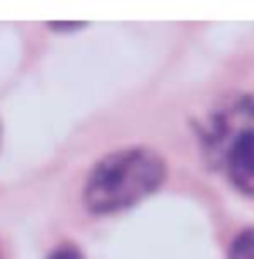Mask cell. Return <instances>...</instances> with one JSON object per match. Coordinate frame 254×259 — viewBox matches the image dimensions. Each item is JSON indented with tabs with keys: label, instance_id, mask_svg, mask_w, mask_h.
<instances>
[{
	"label": "cell",
	"instance_id": "6",
	"mask_svg": "<svg viewBox=\"0 0 254 259\" xmlns=\"http://www.w3.org/2000/svg\"><path fill=\"white\" fill-rule=\"evenodd\" d=\"M0 259H3V257H0Z\"/></svg>",
	"mask_w": 254,
	"mask_h": 259
},
{
	"label": "cell",
	"instance_id": "3",
	"mask_svg": "<svg viewBox=\"0 0 254 259\" xmlns=\"http://www.w3.org/2000/svg\"><path fill=\"white\" fill-rule=\"evenodd\" d=\"M227 259H254V228H245L232 239Z\"/></svg>",
	"mask_w": 254,
	"mask_h": 259
},
{
	"label": "cell",
	"instance_id": "1",
	"mask_svg": "<svg viewBox=\"0 0 254 259\" xmlns=\"http://www.w3.org/2000/svg\"><path fill=\"white\" fill-rule=\"evenodd\" d=\"M202 157L220 170L229 187L254 198V96L236 94L197 121Z\"/></svg>",
	"mask_w": 254,
	"mask_h": 259
},
{
	"label": "cell",
	"instance_id": "2",
	"mask_svg": "<svg viewBox=\"0 0 254 259\" xmlns=\"http://www.w3.org/2000/svg\"><path fill=\"white\" fill-rule=\"evenodd\" d=\"M168 180V164L147 146H129L105 155L86 175L82 200L91 214H118L157 193Z\"/></svg>",
	"mask_w": 254,
	"mask_h": 259
},
{
	"label": "cell",
	"instance_id": "4",
	"mask_svg": "<svg viewBox=\"0 0 254 259\" xmlns=\"http://www.w3.org/2000/svg\"><path fill=\"white\" fill-rule=\"evenodd\" d=\"M48 259H84V257H82V252L73 243H64V246L55 248Z\"/></svg>",
	"mask_w": 254,
	"mask_h": 259
},
{
	"label": "cell",
	"instance_id": "5",
	"mask_svg": "<svg viewBox=\"0 0 254 259\" xmlns=\"http://www.w3.org/2000/svg\"><path fill=\"white\" fill-rule=\"evenodd\" d=\"M48 27L53 32H77V30H84L86 27V23H75V21H71V23H48Z\"/></svg>",
	"mask_w": 254,
	"mask_h": 259
}]
</instances>
